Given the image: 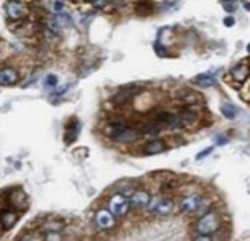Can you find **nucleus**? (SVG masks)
I'll return each instance as SVG.
<instances>
[{
    "instance_id": "nucleus-21",
    "label": "nucleus",
    "mask_w": 250,
    "mask_h": 241,
    "mask_svg": "<svg viewBox=\"0 0 250 241\" xmlns=\"http://www.w3.org/2000/svg\"><path fill=\"white\" fill-rule=\"evenodd\" d=\"M44 241H62V236H61L59 231H48L44 236Z\"/></svg>"
},
{
    "instance_id": "nucleus-26",
    "label": "nucleus",
    "mask_w": 250,
    "mask_h": 241,
    "mask_svg": "<svg viewBox=\"0 0 250 241\" xmlns=\"http://www.w3.org/2000/svg\"><path fill=\"white\" fill-rule=\"evenodd\" d=\"M195 241H214L211 236H208V235H198L196 238H195Z\"/></svg>"
},
{
    "instance_id": "nucleus-28",
    "label": "nucleus",
    "mask_w": 250,
    "mask_h": 241,
    "mask_svg": "<svg viewBox=\"0 0 250 241\" xmlns=\"http://www.w3.org/2000/svg\"><path fill=\"white\" fill-rule=\"evenodd\" d=\"M25 241H26V240H25ZM28 241H41V238H30Z\"/></svg>"
},
{
    "instance_id": "nucleus-27",
    "label": "nucleus",
    "mask_w": 250,
    "mask_h": 241,
    "mask_svg": "<svg viewBox=\"0 0 250 241\" xmlns=\"http://www.w3.org/2000/svg\"><path fill=\"white\" fill-rule=\"evenodd\" d=\"M224 23H226V26H232V25H234V18H232V17H228V18L224 20Z\"/></svg>"
},
{
    "instance_id": "nucleus-25",
    "label": "nucleus",
    "mask_w": 250,
    "mask_h": 241,
    "mask_svg": "<svg viewBox=\"0 0 250 241\" xmlns=\"http://www.w3.org/2000/svg\"><path fill=\"white\" fill-rule=\"evenodd\" d=\"M92 5L97 7V8H103V7L108 5V2H103V0H95V2H92Z\"/></svg>"
},
{
    "instance_id": "nucleus-1",
    "label": "nucleus",
    "mask_w": 250,
    "mask_h": 241,
    "mask_svg": "<svg viewBox=\"0 0 250 241\" xmlns=\"http://www.w3.org/2000/svg\"><path fill=\"white\" fill-rule=\"evenodd\" d=\"M221 228V217L216 212H206L203 214L200 218L196 220L195 230L198 231V235H214L218 233Z\"/></svg>"
},
{
    "instance_id": "nucleus-14",
    "label": "nucleus",
    "mask_w": 250,
    "mask_h": 241,
    "mask_svg": "<svg viewBox=\"0 0 250 241\" xmlns=\"http://www.w3.org/2000/svg\"><path fill=\"white\" fill-rule=\"evenodd\" d=\"M195 82L198 84V86H201V87H211V86H214V84H216V79H214V74L206 72V74L196 75Z\"/></svg>"
},
{
    "instance_id": "nucleus-11",
    "label": "nucleus",
    "mask_w": 250,
    "mask_h": 241,
    "mask_svg": "<svg viewBox=\"0 0 250 241\" xmlns=\"http://www.w3.org/2000/svg\"><path fill=\"white\" fill-rule=\"evenodd\" d=\"M18 218H20V215H18L15 210L7 209V210H3L2 214H0V225H2L3 230H10V228L15 226Z\"/></svg>"
},
{
    "instance_id": "nucleus-12",
    "label": "nucleus",
    "mask_w": 250,
    "mask_h": 241,
    "mask_svg": "<svg viewBox=\"0 0 250 241\" xmlns=\"http://www.w3.org/2000/svg\"><path fill=\"white\" fill-rule=\"evenodd\" d=\"M165 149H167V145H165L164 140H152V141H149V143H146L143 146V153L147 154V156L164 153Z\"/></svg>"
},
{
    "instance_id": "nucleus-6",
    "label": "nucleus",
    "mask_w": 250,
    "mask_h": 241,
    "mask_svg": "<svg viewBox=\"0 0 250 241\" xmlns=\"http://www.w3.org/2000/svg\"><path fill=\"white\" fill-rule=\"evenodd\" d=\"M95 223L97 226L100 230H111L113 226H115V217L111 215V212L110 210H106V209H102V210H98L97 212V215H95Z\"/></svg>"
},
{
    "instance_id": "nucleus-9",
    "label": "nucleus",
    "mask_w": 250,
    "mask_h": 241,
    "mask_svg": "<svg viewBox=\"0 0 250 241\" xmlns=\"http://www.w3.org/2000/svg\"><path fill=\"white\" fill-rule=\"evenodd\" d=\"M18 79H20V74L15 68L0 69V84L2 86H13V84L18 82Z\"/></svg>"
},
{
    "instance_id": "nucleus-22",
    "label": "nucleus",
    "mask_w": 250,
    "mask_h": 241,
    "mask_svg": "<svg viewBox=\"0 0 250 241\" xmlns=\"http://www.w3.org/2000/svg\"><path fill=\"white\" fill-rule=\"evenodd\" d=\"M154 51L157 53V56H160V58H167V56H168L167 49H165V46H164V45H160V43H155Z\"/></svg>"
},
{
    "instance_id": "nucleus-18",
    "label": "nucleus",
    "mask_w": 250,
    "mask_h": 241,
    "mask_svg": "<svg viewBox=\"0 0 250 241\" xmlns=\"http://www.w3.org/2000/svg\"><path fill=\"white\" fill-rule=\"evenodd\" d=\"M162 130V125H159V123H155V121H150V123H147L146 126H143L141 128V131H143V135H157L159 131Z\"/></svg>"
},
{
    "instance_id": "nucleus-2",
    "label": "nucleus",
    "mask_w": 250,
    "mask_h": 241,
    "mask_svg": "<svg viewBox=\"0 0 250 241\" xmlns=\"http://www.w3.org/2000/svg\"><path fill=\"white\" fill-rule=\"evenodd\" d=\"M173 209H175V202L168 197H154V198H150V202L147 205V212L150 215H155V217L170 215Z\"/></svg>"
},
{
    "instance_id": "nucleus-24",
    "label": "nucleus",
    "mask_w": 250,
    "mask_h": 241,
    "mask_svg": "<svg viewBox=\"0 0 250 241\" xmlns=\"http://www.w3.org/2000/svg\"><path fill=\"white\" fill-rule=\"evenodd\" d=\"M213 153V148H206L205 151H203V153H200V154H196V159L200 161V159H203V158H206L208 154H211Z\"/></svg>"
},
{
    "instance_id": "nucleus-13",
    "label": "nucleus",
    "mask_w": 250,
    "mask_h": 241,
    "mask_svg": "<svg viewBox=\"0 0 250 241\" xmlns=\"http://www.w3.org/2000/svg\"><path fill=\"white\" fill-rule=\"evenodd\" d=\"M230 75H232V79L235 80V82H239V84L247 82V79H249V66H247V63L244 61V63L235 66V68L230 71Z\"/></svg>"
},
{
    "instance_id": "nucleus-16",
    "label": "nucleus",
    "mask_w": 250,
    "mask_h": 241,
    "mask_svg": "<svg viewBox=\"0 0 250 241\" xmlns=\"http://www.w3.org/2000/svg\"><path fill=\"white\" fill-rule=\"evenodd\" d=\"M53 23L58 28H62V26H69L70 23H72V20H70V15L69 13H58L54 18H53Z\"/></svg>"
},
{
    "instance_id": "nucleus-7",
    "label": "nucleus",
    "mask_w": 250,
    "mask_h": 241,
    "mask_svg": "<svg viewBox=\"0 0 250 241\" xmlns=\"http://www.w3.org/2000/svg\"><path fill=\"white\" fill-rule=\"evenodd\" d=\"M141 136H143V131L138 130V128H126L125 131H121L120 135H116L115 141H118V143H123V145H129V143H134V141H138Z\"/></svg>"
},
{
    "instance_id": "nucleus-23",
    "label": "nucleus",
    "mask_w": 250,
    "mask_h": 241,
    "mask_svg": "<svg viewBox=\"0 0 250 241\" xmlns=\"http://www.w3.org/2000/svg\"><path fill=\"white\" fill-rule=\"evenodd\" d=\"M221 5H223L224 10H228V12H234L235 8H237V3L235 2H221Z\"/></svg>"
},
{
    "instance_id": "nucleus-3",
    "label": "nucleus",
    "mask_w": 250,
    "mask_h": 241,
    "mask_svg": "<svg viewBox=\"0 0 250 241\" xmlns=\"http://www.w3.org/2000/svg\"><path fill=\"white\" fill-rule=\"evenodd\" d=\"M111 215L115 218H123V217L128 215V212L131 210V205H129V198L125 197L123 193H115L111 198H110V209Z\"/></svg>"
},
{
    "instance_id": "nucleus-17",
    "label": "nucleus",
    "mask_w": 250,
    "mask_h": 241,
    "mask_svg": "<svg viewBox=\"0 0 250 241\" xmlns=\"http://www.w3.org/2000/svg\"><path fill=\"white\" fill-rule=\"evenodd\" d=\"M221 112H223V115L226 118H229V120H232V118H235V115H237V108H235L232 103H223V105H221Z\"/></svg>"
},
{
    "instance_id": "nucleus-10",
    "label": "nucleus",
    "mask_w": 250,
    "mask_h": 241,
    "mask_svg": "<svg viewBox=\"0 0 250 241\" xmlns=\"http://www.w3.org/2000/svg\"><path fill=\"white\" fill-rule=\"evenodd\" d=\"M80 133V121L72 118V120L69 121L67 125H65V133H64V141L67 145H72L75 140H77V136Z\"/></svg>"
},
{
    "instance_id": "nucleus-15",
    "label": "nucleus",
    "mask_w": 250,
    "mask_h": 241,
    "mask_svg": "<svg viewBox=\"0 0 250 241\" xmlns=\"http://www.w3.org/2000/svg\"><path fill=\"white\" fill-rule=\"evenodd\" d=\"M136 13L139 17H149L154 13V3L150 2H139L136 3Z\"/></svg>"
},
{
    "instance_id": "nucleus-19",
    "label": "nucleus",
    "mask_w": 250,
    "mask_h": 241,
    "mask_svg": "<svg viewBox=\"0 0 250 241\" xmlns=\"http://www.w3.org/2000/svg\"><path fill=\"white\" fill-rule=\"evenodd\" d=\"M44 86L49 87V89H56V87H58V75H56V74H48V75H46Z\"/></svg>"
},
{
    "instance_id": "nucleus-4",
    "label": "nucleus",
    "mask_w": 250,
    "mask_h": 241,
    "mask_svg": "<svg viewBox=\"0 0 250 241\" xmlns=\"http://www.w3.org/2000/svg\"><path fill=\"white\" fill-rule=\"evenodd\" d=\"M205 198L198 193H191V195H187L183 197L180 200V210L183 214H198L201 212L203 205H205Z\"/></svg>"
},
{
    "instance_id": "nucleus-8",
    "label": "nucleus",
    "mask_w": 250,
    "mask_h": 241,
    "mask_svg": "<svg viewBox=\"0 0 250 241\" xmlns=\"http://www.w3.org/2000/svg\"><path fill=\"white\" fill-rule=\"evenodd\" d=\"M7 15L10 20H21L26 15V8L23 2H8L7 3Z\"/></svg>"
},
{
    "instance_id": "nucleus-20",
    "label": "nucleus",
    "mask_w": 250,
    "mask_h": 241,
    "mask_svg": "<svg viewBox=\"0 0 250 241\" xmlns=\"http://www.w3.org/2000/svg\"><path fill=\"white\" fill-rule=\"evenodd\" d=\"M64 8H65V2H62V0H54V2H51V10L56 13H62Z\"/></svg>"
},
{
    "instance_id": "nucleus-5",
    "label": "nucleus",
    "mask_w": 250,
    "mask_h": 241,
    "mask_svg": "<svg viewBox=\"0 0 250 241\" xmlns=\"http://www.w3.org/2000/svg\"><path fill=\"white\" fill-rule=\"evenodd\" d=\"M128 198H129V205L133 207V209L141 210V209H147V205L152 197H150V193L147 191H144V189H136Z\"/></svg>"
}]
</instances>
